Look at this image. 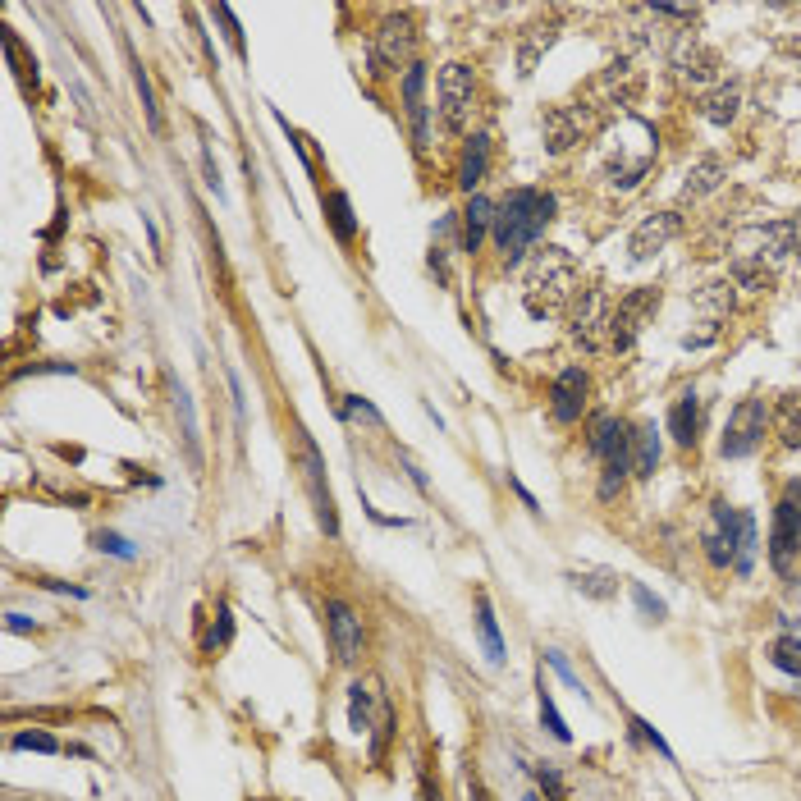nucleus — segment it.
Here are the masks:
<instances>
[{"mask_svg":"<svg viewBox=\"0 0 801 801\" xmlns=\"http://www.w3.org/2000/svg\"><path fill=\"white\" fill-rule=\"evenodd\" d=\"M467 801H490V792H486V788H481V783H477V779H472V788H467Z\"/></svg>","mask_w":801,"mask_h":801,"instance_id":"46","label":"nucleus"},{"mask_svg":"<svg viewBox=\"0 0 801 801\" xmlns=\"http://www.w3.org/2000/svg\"><path fill=\"white\" fill-rule=\"evenodd\" d=\"M765 655H769V664H774V669L801 678V637H797V632H783V637H774Z\"/></svg>","mask_w":801,"mask_h":801,"instance_id":"32","label":"nucleus"},{"mask_svg":"<svg viewBox=\"0 0 801 801\" xmlns=\"http://www.w3.org/2000/svg\"><path fill=\"white\" fill-rule=\"evenodd\" d=\"M655 312H660V289H655V284H641V289L623 293V298L609 307V325H605V348L609 353H628Z\"/></svg>","mask_w":801,"mask_h":801,"instance_id":"5","label":"nucleus"},{"mask_svg":"<svg viewBox=\"0 0 801 801\" xmlns=\"http://www.w3.org/2000/svg\"><path fill=\"white\" fill-rule=\"evenodd\" d=\"M486 170H490V138H486V133H472V138H467V147H463V161H458V184L467 188V197L481 188Z\"/></svg>","mask_w":801,"mask_h":801,"instance_id":"20","label":"nucleus"},{"mask_svg":"<svg viewBox=\"0 0 801 801\" xmlns=\"http://www.w3.org/2000/svg\"><path fill=\"white\" fill-rule=\"evenodd\" d=\"M37 586H46V591H55V596L87 600V586H69V582H60V577H37Z\"/></svg>","mask_w":801,"mask_h":801,"instance_id":"42","label":"nucleus"},{"mask_svg":"<svg viewBox=\"0 0 801 801\" xmlns=\"http://www.w3.org/2000/svg\"><path fill=\"white\" fill-rule=\"evenodd\" d=\"M769 426H774L783 449H801V390H788L769 408Z\"/></svg>","mask_w":801,"mask_h":801,"instance_id":"18","label":"nucleus"},{"mask_svg":"<svg viewBox=\"0 0 801 801\" xmlns=\"http://www.w3.org/2000/svg\"><path fill=\"white\" fill-rule=\"evenodd\" d=\"M5 628L10 632H37L33 618H23V614H5Z\"/></svg>","mask_w":801,"mask_h":801,"instance_id":"44","label":"nucleus"},{"mask_svg":"<svg viewBox=\"0 0 801 801\" xmlns=\"http://www.w3.org/2000/svg\"><path fill=\"white\" fill-rule=\"evenodd\" d=\"M348 728L358 737H367L376 728V687L371 682H353L348 687Z\"/></svg>","mask_w":801,"mask_h":801,"instance_id":"24","label":"nucleus"},{"mask_svg":"<svg viewBox=\"0 0 801 801\" xmlns=\"http://www.w3.org/2000/svg\"><path fill=\"white\" fill-rule=\"evenodd\" d=\"M692 307H696V312H701L710 325H719L728 312H733V284H728V280L705 284V289L692 298Z\"/></svg>","mask_w":801,"mask_h":801,"instance_id":"29","label":"nucleus"},{"mask_svg":"<svg viewBox=\"0 0 801 801\" xmlns=\"http://www.w3.org/2000/svg\"><path fill=\"white\" fill-rule=\"evenodd\" d=\"M669 435L682 444V449H696V440H701V399H696V390H682L678 399H673Z\"/></svg>","mask_w":801,"mask_h":801,"instance_id":"16","label":"nucleus"},{"mask_svg":"<svg viewBox=\"0 0 801 801\" xmlns=\"http://www.w3.org/2000/svg\"><path fill=\"white\" fill-rule=\"evenodd\" d=\"M678 211H655V216H646L637 229H632V239H628V257L632 261H650V257H660L664 248H669L673 239H678Z\"/></svg>","mask_w":801,"mask_h":801,"instance_id":"14","label":"nucleus"},{"mask_svg":"<svg viewBox=\"0 0 801 801\" xmlns=\"http://www.w3.org/2000/svg\"><path fill=\"white\" fill-rule=\"evenodd\" d=\"M554 211H559V202H554V193H545V188H509V193L499 197L490 234H495V248H499V257H504V266H518V261L527 257V248L545 234Z\"/></svg>","mask_w":801,"mask_h":801,"instance_id":"1","label":"nucleus"},{"mask_svg":"<svg viewBox=\"0 0 801 801\" xmlns=\"http://www.w3.org/2000/svg\"><path fill=\"white\" fill-rule=\"evenodd\" d=\"M536 710H541V724H545V733H550L554 742H573V728H568V719L559 715V705H554V692H550V682H545V673H536Z\"/></svg>","mask_w":801,"mask_h":801,"instance_id":"28","label":"nucleus"},{"mask_svg":"<svg viewBox=\"0 0 801 801\" xmlns=\"http://www.w3.org/2000/svg\"><path fill=\"white\" fill-rule=\"evenodd\" d=\"M229 394H234V412H239V417H248V403H243V380L234 376V371H229Z\"/></svg>","mask_w":801,"mask_h":801,"instance_id":"43","label":"nucleus"},{"mask_svg":"<svg viewBox=\"0 0 801 801\" xmlns=\"http://www.w3.org/2000/svg\"><path fill=\"white\" fill-rule=\"evenodd\" d=\"M724 179H728L724 161H719V156H701V161L687 170V188H682V193L692 197V202H701V197H705V193H715Z\"/></svg>","mask_w":801,"mask_h":801,"instance_id":"26","label":"nucleus"},{"mask_svg":"<svg viewBox=\"0 0 801 801\" xmlns=\"http://www.w3.org/2000/svg\"><path fill=\"white\" fill-rule=\"evenodd\" d=\"M788 225H792V257H801V211L788 220Z\"/></svg>","mask_w":801,"mask_h":801,"instance_id":"45","label":"nucleus"},{"mask_svg":"<svg viewBox=\"0 0 801 801\" xmlns=\"http://www.w3.org/2000/svg\"><path fill=\"white\" fill-rule=\"evenodd\" d=\"M129 60H133V83H138V97H142V110H147V124H152V129H161V110H156V92H152V78H147V65H142L133 51H129Z\"/></svg>","mask_w":801,"mask_h":801,"instance_id":"35","label":"nucleus"},{"mask_svg":"<svg viewBox=\"0 0 801 801\" xmlns=\"http://www.w3.org/2000/svg\"><path fill=\"white\" fill-rule=\"evenodd\" d=\"M541 655H545V664H550V669H554V673H559V678H563V682H568V687H573V692H577V696H582V701H591V692H586V682H582V678H577V673H573V664H568V655H563V650L545 646V650H541Z\"/></svg>","mask_w":801,"mask_h":801,"instance_id":"38","label":"nucleus"},{"mask_svg":"<svg viewBox=\"0 0 801 801\" xmlns=\"http://www.w3.org/2000/svg\"><path fill=\"white\" fill-rule=\"evenodd\" d=\"M765 431H769V403L760 399V394H747V399H737V408L728 412L719 454L724 458H751L760 444H765Z\"/></svg>","mask_w":801,"mask_h":801,"instance_id":"7","label":"nucleus"},{"mask_svg":"<svg viewBox=\"0 0 801 801\" xmlns=\"http://www.w3.org/2000/svg\"><path fill=\"white\" fill-rule=\"evenodd\" d=\"M792 559H801V481H788L779 509H774V536H769V563L788 577Z\"/></svg>","mask_w":801,"mask_h":801,"instance_id":"8","label":"nucleus"},{"mask_svg":"<svg viewBox=\"0 0 801 801\" xmlns=\"http://www.w3.org/2000/svg\"><path fill=\"white\" fill-rule=\"evenodd\" d=\"M673 78L682 87H692V92H701L710 83L719 87V55L710 46H701L696 37H678V46H673Z\"/></svg>","mask_w":801,"mask_h":801,"instance_id":"12","label":"nucleus"},{"mask_svg":"<svg viewBox=\"0 0 801 801\" xmlns=\"http://www.w3.org/2000/svg\"><path fill=\"white\" fill-rule=\"evenodd\" d=\"M339 417L344 422H367V426H385V417H380V408L371 399H362V394H344V408H339Z\"/></svg>","mask_w":801,"mask_h":801,"instance_id":"34","label":"nucleus"},{"mask_svg":"<svg viewBox=\"0 0 801 801\" xmlns=\"http://www.w3.org/2000/svg\"><path fill=\"white\" fill-rule=\"evenodd\" d=\"M229 641H234V614H229V605L220 600L216 614H211V623H206V632H202V655L206 660H216Z\"/></svg>","mask_w":801,"mask_h":801,"instance_id":"31","label":"nucleus"},{"mask_svg":"<svg viewBox=\"0 0 801 801\" xmlns=\"http://www.w3.org/2000/svg\"><path fill=\"white\" fill-rule=\"evenodd\" d=\"M325 637H330V650H335V660L344 664V669H353V664L362 660V650H367L362 614L348 605V600H339V596L325 600Z\"/></svg>","mask_w":801,"mask_h":801,"instance_id":"9","label":"nucleus"},{"mask_svg":"<svg viewBox=\"0 0 801 801\" xmlns=\"http://www.w3.org/2000/svg\"><path fill=\"white\" fill-rule=\"evenodd\" d=\"M477 637H481V646H486V660H490V664H504V660H509V646H504V632H499L495 605H490L486 591H477Z\"/></svg>","mask_w":801,"mask_h":801,"instance_id":"21","label":"nucleus"},{"mask_svg":"<svg viewBox=\"0 0 801 801\" xmlns=\"http://www.w3.org/2000/svg\"><path fill=\"white\" fill-rule=\"evenodd\" d=\"M632 600H637V609L650 618V623H664V618H669V605H664L660 596H650L641 582H632Z\"/></svg>","mask_w":801,"mask_h":801,"instance_id":"40","label":"nucleus"},{"mask_svg":"<svg viewBox=\"0 0 801 801\" xmlns=\"http://www.w3.org/2000/svg\"><path fill=\"white\" fill-rule=\"evenodd\" d=\"M586 394H591V376H586L582 367L559 371V376H554V385H550V417H554L559 426L582 422Z\"/></svg>","mask_w":801,"mask_h":801,"instance_id":"13","label":"nucleus"},{"mask_svg":"<svg viewBox=\"0 0 801 801\" xmlns=\"http://www.w3.org/2000/svg\"><path fill=\"white\" fill-rule=\"evenodd\" d=\"M756 554H760V531H756V513L742 509V536H737V554H733V573L751 577L756 573Z\"/></svg>","mask_w":801,"mask_h":801,"instance_id":"30","label":"nucleus"},{"mask_svg":"<svg viewBox=\"0 0 801 801\" xmlns=\"http://www.w3.org/2000/svg\"><path fill=\"white\" fill-rule=\"evenodd\" d=\"M216 19L225 23V37H229V46H234V55H248V42H243V28H239V19H234V10L229 5H216Z\"/></svg>","mask_w":801,"mask_h":801,"instance_id":"41","label":"nucleus"},{"mask_svg":"<svg viewBox=\"0 0 801 801\" xmlns=\"http://www.w3.org/2000/svg\"><path fill=\"white\" fill-rule=\"evenodd\" d=\"M531 774H536V783H541L545 801H568V783H563V774L554 765H531Z\"/></svg>","mask_w":801,"mask_h":801,"instance_id":"39","label":"nucleus"},{"mask_svg":"<svg viewBox=\"0 0 801 801\" xmlns=\"http://www.w3.org/2000/svg\"><path fill=\"white\" fill-rule=\"evenodd\" d=\"M417 65V23H412L408 10L399 14H385L376 33H371V46H367V74L371 78H385V74H408Z\"/></svg>","mask_w":801,"mask_h":801,"instance_id":"4","label":"nucleus"},{"mask_svg":"<svg viewBox=\"0 0 801 801\" xmlns=\"http://www.w3.org/2000/svg\"><path fill=\"white\" fill-rule=\"evenodd\" d=\"M403 110L412 120V138H417V152H426L431 142V106H426V65H412L403 74Z\"/></svg>","mask_w":801,"mask_h":801,"instance_id":"15","label":"nucleus"},{"mask_svg":"<svg viewBox=\"0 0 801 801\" xmlns=\"http://www.w3.org/2000/svg\"><path fill=\"white\" fill-rule=\"evenodd\" d=\"M568 586L582 591V596H591V600H614L623 577H618L614 568H568Z\"/></svg>","mask_w":801,"mask_h":801,"instance_id":"22","label":"nucleus"},{"mask_svg":"<svg viewBox=\"0 0 801 801\" xmlns=\"http://www.w3.org/2000/svg\"><path fill=\"white\" fill-rule=\"evenodd\" d=\"M522 801H545V797H541V792H527V797H522Z\"/></svg>","mask_w":801,"mask_h":801,"instance_id":"47","label":"nucleus"},{"mask_svg":"<svg viewBox=\"0 0 801 801\" xmlns=\"http://www.w3.org/2000/svg\"><path fill=\"white\" fill-rule=\"evenodd\" d=\"M458 225H463V252H477L481 239L490 234V225H495V202L481 193L467 197V206L458 211Z\"/></svg>","mask_w":801,"mask_h":801,"instance_id":"17","label":"nucleus"},{"mask_svg":"<svg viewBox=\"0 0 801 801\" xmlns=\"http://www.w3.org/2000/svg\"><path fill=\"white\" fill-rule=\"evenodd\" d=\"M174 412H179V435H184L188 463L193 472H202V440H197V417H193V399H188L184 385H174Z\"/></svg>","mask_w":801,"mask_h":801,"instance_id":"27","label":"nucleus"},{"mask_svg":"<svg viewBox=\"0 0 801 801\" xmlns=\"http://www.w3.org/2000/svg\"><path fill=\"white\" fill-rule=\"evenodd\" d=\"M10 751H37V756H60V737H51L46 728H23L10 737Z\"/></svg>","mask_w":801,"mask_h":801,"instance_id":"33","label":"nucleus"},{"mask_svg":"<svg viewBox=\"0 0 801 801\" xmlns=\"http://www.w3.org/2000/svg\"><path fill=\"white\" fill-rule=\"evenodd\" d=\"M293 440H298V467H303V486H307V499L316 509V522H321L325 536H339V509H335V490L325 481V458L316 449V440L307 435V426L293 422Z\"/></svg>","mask_w":801,"mask_h":801,"instance_id":"6","label":"nucleus"},{"mask_svg":"<svg viewBox=\"0 0 801 801\" xmlns=\"http://www.w3.org/2000/svg\"><path fill=\"white\" fill-rule=\"evenodd\" d=\"M660 458H664V444H660L655 422L632 426V477H655Z\"/></svg>","mask_w":801,"mask_h":801,"instance_id":"19","label":"nucleus"},{"mask_svg":"<svg viewBox=\"0 0 801 801\" xmlns=\"http://www.w3.org/2000/svg\"><path fill=\"white\" fill-rule=\"evenodd\" d=\"M628 724H632V737H637V742H646V747H655L664 760H669V765H673V760H678V756H673V747H669V742H664V733H660V728H655V724H650V719L632 715Z\"/></svg>","mask_w":801,"mask_h":801,"instance_id":"37","label":"nucleus"},{"mask_svg":"<svg viewBox=\"0 0 801 801\" xmlns=\"http://www.w3.org/2000/svg\"><path fill=\"white\" fill-rule=\"evenodd\" d=\"M92 545H97L101 554H110V559H120V563H133V559H138L133 541H129V536H120V531H97V536H92Z\"/></svg>","mask_w":801,"mask_h":801,"instance_id":"36","label":"nucleus"},{"mask_svg":"<svg viewBox=\"0 0 801 801\" xmlns=\"http://www.w3.org/2000/svg\"><path fill=\"white\" fill-rule=\"evenodd\" d=\"M737 106H742V87L737 83H719L715 92L701 97V115L710 124H719V129H728V124L737 120Z\"/></svg>","mask_w":801,"mask_h":801,"instance_id":"23","label":"nucleus"},{"mask_svg":"<svg viewBox=\"0 0 801 801\" xmlns=\"http://www.w3.org/2000/svg\"><path fill=\"white\" fill-rule=\"evenodd\" d=\"M737 536H742V509H733V504L719 499L715 509H710V518H705V527H701V550H705V559H710V568H719V573L733 568Z\"/></svg>","mask_w":801,"mask_h":801,"instance_id":"11","label":"nucleus"},{"mask_svg":"<svg viewBox=\"0 0 801 801\" xmlns=\"http://www.w3.org/2000/svg\"><path fill=\"white\" fill-rule=\"evenodd\" d=\"M325 206V220H330V229H335L339 243H353L358 239V216H353V202H348V193H339V188H330V193L321 197Z\"/></svg>","mask_w":801,"mask_h":801,"instance_id":"25","label":"nucleus"},{"mask_svg":"<svg viewBox=\"0 0 801 801\" xmlns=\"http://www.w3.org/2000/svg\"><path fill=\"white\" fill-rule=\"evenodd\" d=\"M472 110H477V74L467 65H444L440 69V115L454 133L472 129Z\"/></svg>","mask_w":801,"mask_h":801,"instance_id":"10","label":"nucleus"},{"mask_svg":"<svg viewBox=\"0 0 801 801\" xmlns=\"http://www.w3.org/2000/svg\"><path fill=\"white\" fill-rule=\"evenodd\" d=\"M586 444H591V454L600 458V490L596 495L609 504V499L623 495V486H628V477H632V426L618 422V417H596Z\"/></svg>","mask_w":801,"mask_h":801,"instance_id":"3","label":"nucleus"},{"mask_svg":"<svg viewBox=\"0 0 801 801\" xmlns=\"http://www.w3.org/2000/svg\"><path fill=\"white\" fill-rule=\"evenodd\" d=\"M582 298V266H577L573 252L563 248H541L527 266V280H522V303L527 312L541 321V316H559Z\"/></svg>","mask_w":801,"mask_h":801,"instance_id":"2","label":"nucleus"}]
</instances>
